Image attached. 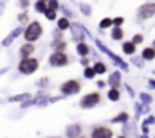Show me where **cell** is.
I'll list each match as a JSON object with an SVG mask.
<instances>
[{
    "instance_id": "6da1fadb",
    "label": "cell",
    "mask_w": 155,
    "mask_h": 138,
    "mask_svg": "<svg viewBox=\"0 0 155 138\" xmlns=\"http://www.w3.org/2000/svg\"><path fill=\"white\" fill-rule=\"evenodd\" d=\"M40 34H41V25H40L38 22H35V24H31L29 27H27V31H25V39L29 41V43H33L35 39H38Z\"/></svg>"
},
{
    "instance_id": "7a4b0ae2",
    "label": "cell",
    "mask_w": 155,
    "mask_h": 138,
    "mask_svg": "<svg viewBox=\"0 0 155 138\" xmlns=\"http://www.w3.org/2000/svg\"><path fill=\"white\" fill-rule=\"evenodd\" d=\"M36 68H38V61H36V59H27V58H24V61L20 63V72H22V74H33Z\"/></svg>"
},
{
    "instance_id": "3957f363",
    "label": "cell",
    "mask_w": 155,
    "mask_h": 138,
    "mask_svg": "<svg viewBox=\"0 0 155 138\" xmlns=\"http://www.w3.org/2000/svg\"><path fill=\"white\" fill-rule=\"evenodd\" d=\"M49 61H51V65H52V67H63V65H67V61H69V59H67V56H65L63 52H58V50H56V52L51 56V59H49Z\"/></svg>"
},
{
    "instance_id": "277c9868",
    "label": "cell",
    "mask_w": 155,
    "mask_h": 138,
    "mask_svg": "<svg viewBox=\"0 0 155 138\" xmlns=\"http://www.w3.org/2000/svg\"><path fill=\"white\" fill-rule=\"evenodd\" d=\"M155 14V4H144L141 9H139V18L144 20V18H150Z\"/></svg>"
},
{
    "instance_id": "5b68a950",
    "label": "cell",
    "mask_w": 155,
    "mask_h": 138,
    "mask_svg": "<svg viewBox=\"0 0 155 138\" xmlns=\"http://www.w3.org/2000/svg\"><path fill=\"white\" fill-rule=\"evenodd\" d=\"M97 102H99V93H90V95H87L81 101V106L83 108H92V106H96Z\"/></svg>"
},
{
    "instance_id": "8992f818",
    "label": "cell",
    "mask_w": 155,
    "mask_h": 138,
    "mask_svg": "<svg viewBox=\"0 0 155 138\" xmlns=\"http://www.w3.org/2000/svg\"><path fill=\"white\" fill-rule=\"evenodd\" d=\"M61 92H63V93H76V92H79V83H78V81H69V83H65V84L61 86Z\"/></svg>"
},
{
    "instance_id": "52a82bcc",
    "label": "cell",
    "mask_w": 155,
    "mask_h": 138,
    "mask_svg": "<svg viewBox=\"0 0 155 138\" xmlns=\"http://www.w3.org/2000/svg\"><path fill=\"white\" fill-rule=\"evenodd\" d=\"M92 135H94V136H110V135H112V131H110V129H107V127H97V129H94V131H92Z\"/></svg>"
},
{
    "instance_id": "ba28073f",
    "label": "cell",
    "mask_w": 155,
    "mask_h": 138,
    "mask_svg": "<svg viewBox=\"0 0 155 138\" xmlns=\"http://www.w3.org/2000/svg\"><path fill=\"white\" fill-rule=\"evenodd\" d=\"M33 52H35V47H33L31 43H29V45H24V47L20 49V54H22V58H27V56H29V54H33Z\"/></svg>"
},
{
    "instance_id": "9c48e42d",
    "label": "cell",
    "mask_w": 155,
    "mask_h": 138,
    "mask_svg": "<svg viewBox=\"0 0 155 138\" xmlns=\"http://www.w3.org/2000/svg\"><path fill=\"white\" fill-rule=\"evenodd\" d=\"M143 58H144V59H153L155 58V49H146V50L143 52Z\"/></svg>"
},
{
    "instance_id": "30bf717a",
    "label": "cell",
    "mask_w": 155,
    "mask_h": 138,
    "mask_svg": "<svg viewBox=\"0 0 155 138\" xmlns=\"http://www.w3.org/2000/svg\"><path fill=\"white\" fill-rule=\"evenodd\" d=\"M123 49H124L126 54H134V52H135V43H124Z\"/></svg>"
},
{
    "instance_id": "8fae6325",
    "label": "cell",
    "mask_w": 155,
    "mask_h": 138,
    "mask_svg": "<svg viewBox=\"0 0 155 138\" xmlns=\"http://www.w3.org/2000/svg\"><path fill=\"white\" fill-rule=\"evenodd\" d=\"M112 38H114V39H123V29H121L119 25H117L116 29H114V33H112Z\"/></svg>"
},
{
    "instance_id": "7c38bea8",
    "label": "cell",
    "mask_w": 155,
    "mask_h": 138,
    "mask_svg": "<svg viewBox=\"0 0 155 138\" xmlns=\"http://www.w3.org/2000/svg\"><path fill=\"white\" fill-rule=\"evenodd\" d=\"M112 24H114V20H110V18H105V20H101L99 27H101V29H107V27H110Z\"/></svg>"
},
{
    "instance_id": "4fadbf2b",
    "label": "cell",
    "mask_w": 155,
    "mask_h": 138,
    "mask_svg": "<svg viewBox=\"0 0 155 138\" xmlns=\"http://www.w3.org/2000/svg\"><path fill=\"white\" fill-rule=\"evenodd\" d=\"M78 52H79L81 56H87V54H88V47L83 45V43H79V45H78Z\"/></svg>"
},
{
    "instance_id": "5bb4252c",
    "label": "cell",
    "mask_w": 155,
    "mask_h": 138,
    "mask_svg": "<svg viewBox=\"0 0 155 138\" xmlns=\"http://www.w3.org/2000/svg\"><path fill=\"white\" fill-rule=\"evenodd\" d=\"M45 16H47L49 20H54V18H56V13H54V9L47 7V11H45Z\"/></svg>"
},
{
    "instance_id": "9a60e30c",
    "label": "cell",
    "mask_w": 155,
    "mask_h": 138,
    "mask_svg": "<svg viewBox=\"0 0 155 138\" xmlns=\"http://www.w3.org/2000/svg\"><path fill=\"white\" fill-rule=\"evenodd\" d=\"M58 27H60V29H67V27H69V20H65V18L58 20Z\"/></svg>"
},
{
    "instance_id": "2e32d148",
    "label": "cell",
    "mask_w": 155,
    "mask_h": 138,
    "mask_svg": "<svg viewBox=\"0 0 155 138\" xmlns=\"http://www.w3.org/2000/svg\"><path fill=\"white\" fill-rule=\"evenodd\" d=\"M54 49H56L58 52H63V50H65V43H61V41H54Z\"/></svg>"
},
{
    "instance_id": "e0dca14e",
    "label": "cell",
    "mask_w": 155,
    "mask_h": 138,
    "mask_svg": "<svg viewBox=\"0 0 155 138\" xmlns=\"http://www.w3.org/2000/svg\"><path fill=\"white\" fill-rule=\"evenodd\" d=\"M94 70H96V72H97V74H103V72H105V70H107V67H105V65H103V63H97V65H96V67H94Z\"/></svg>"
},
{
    "instance_id": "ac0fdd59",
    "label": "cell",
    "mask_w": 155,
    "mask_h": 138,
    "mask_svg": "<svg viewBox=\"0 0 155 138\" xmlns=\"http://www.w3.org/2000/svg\"><path fill=\"white\" fill-rule=\"evenodd\" d=\"M108 97H110V101H117V99H119V92H117V90H112V92L108 93Z\"/></svg>"
},
{
    "instance_id": "d6986e66",
    "label": "cell",
    "mask_w": 155,
    "mask_h": 138,
    "mask_svg": "<svg viewBox=\"0 0 155 138\" xmlns=\"http://www.w3.org/2000/svg\"><path fill=\"white\" fill-rule=\"evenodd\" d=\"M117 81H119V74H114V75L110 77V84H112V86H117V84H119Z\"/></svg>"
},
{
    "instance_id": "ffe728a7",
    "label": "cell",
    "mask_w": 155,
    "mask_h": 138,
    "mask_svg": "<svg viewBox=\"0 0 155 138\" xmlns=\"http://www.w3.org/2000/svg\"><path fill=\"white\" fill-rule=\"evenodd\" d=\"M94 74H96V70L94 68H87L85 70V77H94Z\"/></svg>"
},
{
    "instance_id": "44dd1931",
    "label": "cell",
    "mask_w": 155,
    "mask_h": 138,
    "mask_svg": "<svg viewBox=\"0 0 155 138\" xmlns=\"http://www.w3.org/2000/svg\"><path fill=\"white\" fill-rule=\"evenodd\" d=\"M36 9H38V11H47V7H45V4H43V0L36 4Z\"/></svg>"
},
{
    "instance_id": "7402d4cb",
    "label": "cell",
    "mask_w": 155,
    "mask_h": 138,
    "mask_svg": "<svg viewBox=\"0 0 155 138\" xmlns=\"http://www.w3.org/2000/svg\"><path fill=\"white\" fill-rule=\"evenodd\" d=\"M49 7H51V9H56V7H58V2H56V0H51V2H49Z\"/></svg>"
},
{
    "instance_id": "603a6c76",
    "label": "cell",
    "mask_w": 155,
    "mask_h": 138,
    "mask_svg": "<svg viewBox=\"0 0 155 138\" xmlns=\"http://www.w3.org/2000/svg\"><path fill=\"white\" fill-rule=\"evenodd\" d=\"M141 41H143V36H141V34L134 36V43H141Z\"/></svg>"
},
{
    "instance_id": "cb8c5ba5",
    "label": "cell",
    "mask_w": 155,
    "mask_h": 138,
    "mask_svg": "<svg viewBox=\"0 0 155 138\" xmlns=\"http://www.w3.org/2000/svg\"><path fill=\"white\" fill-rule=\"evenodd\" d=\"M114 24H116V25H119V27H121V24H123V18H116V20H114Z\"/></svg>"
}]
</instances>
